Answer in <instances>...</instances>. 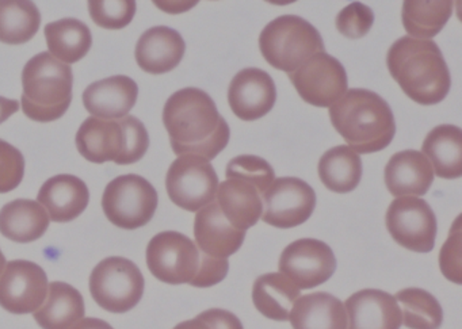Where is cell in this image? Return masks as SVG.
I'll use <instances>...</instances> for the list:
<instances>
[{
	"label": "cell",
	"instance_id": "cell-35",
	"mask_svg": "<svg viewBox=\"0 0 462 329\" xmlns=\"http://www.w3.org/2000/svg\"><path fill=\"white\" fill-rule=\"evenodd\" d=\"M88 6L94 23L99 28L110 29V31L126 28L136 14V2L134 0H118V2L91 0Z\"/></svg>",
	"mask_w": 462,
	"mask_h": 329
},
{
	"label": "cell",
	"instance_id": "cell-19",
	"mask_svg": "<svg viewBox=\"0 0 462 329\" xmlns=\"http://www.w3.org/2000/svg\"><path fill=\"white\" fill-rule=\"evenodd\" d=\"M194 239L201 252L213 258L228 259L242 247L245 232L234 228L215 201L197 212Z\"/></svg>",
	"mask_w": 462,
	"mask_h": 329
},
{
	"label": "cell",
	"instance_id": "cell-25",
	"mask_svg": "<svg viewBox=\"0 0 462 329\" xmlns=\"http://www.w3.org/2000/svg\"><path fill=\"white\" fill-rule=\"evenodd\" d=\"M50 224L47 210L32 199H15L0 210V233L21 244L42 239Z\"/></svg>",
	"mask_w": 462,
	"mask_h": 329
},
{
	"label": "cell",
	"instance_id": "cell-31",
	"mask_svg": "<svg viewBox=\"0 0 462 329\" xmlns=\"http://www.w3.org/2000/svg\"><path fill=\"white\" fill-rule=\"evenodd\" d=\"M453 2L450 0H405L402 4V26L408 37L431 40L440 33L450 20Z\"/></svg>",
	"mask_w": 462,
	"mask_h": 329
},
{
	"label": "cell",
	"instance_id": "cell-14",
	"mask_svg": "<svg viewBox=\"0 0 462 329\" xmlns=\"http://www.w3.org/2000/svg\"><path fill=\"white\" fill-rule=\"evenodd\" d=\"M280 272L300 290L326 283L337 270V259L328 244L316 239L291 242L281 253Z\"/></svg>",
	"mask_w": 462,
	"mask_h": 329
},
{
	"label": "cell",
	"instance_id": "cell-6",
	"mask_svg": "<svg viewBox=\"0 0 462 329\" xmlns=\"http://www.w3.org/2000/svg\"><path fill=\"white\" fill-rule=\"evenodd\" d=\"M259 50L273 69L291 74L316 53L324 52V42L318 29L304 18L282 15L264 26Z\"/></svg>",
	"mask_w": 462,
	"mask_h": 329
},
{
	"label": "cell",
	"instance_id": "cell-4",
	"mask_svg": "<svg viewBox=\"0 0 462 329\" xmlns=\"http://www.w3.org/2000/svg\"><path fill=\"white\" fill-rule=\"evenodd\" d=\"M77 147L91 163L113 161L118 166H129L144 158L150 136L144 123L134 115L120 120L88 117L78 131Z\"/></svg>",
	"mask_w": 462,
	"mask_h": 329
},
{
	"label": "cell",
	"instance_id": "cell-38",
	"mask_svg": "<svg viewBox=\"0 0 462 329\" xmlns=\"http://www.w3.org/2000/svg\"><path fill=\"white\" fill-rule=\"evenodd\" d=\"M25 159L20 150L0 140V193H10L23 182Z\"/></svg>",
	"mask_w": 462,
	"mask_h": 329
},
{
	"label": "cell",
	"instance_id": "cell-5",
	"mask_svg": "<svg viewBox=\"0 0 462 329\" xmlns=\"http://www.w3.org/2000/svg\"><path fill=\"white\" fill-rule=\"evenodd\" d=\"M74 75L71 66L50 52L39 53L23 71V109L26 117L48 123L66 114L72 102Z\"/></svg>",
	"mask_w": 462,
	"mask_h": 329
},
{
	"label": "cell",
	"instance_id": "cell-32",
	"mask_svg": "<svg viewBox=\"0 0 462 329\" xmlns=\"http://www.w3.org/2000/svg\"><path fill=\"white\" fill-rule=\"evenodd\" d=\"M42 25V14L33 2L0 0V42L23 45L31 41Z\"/></svg>",
	"mask_w": 462,
	"mask_h": 329
},
{
	"label": "cell",
	"instance_id": "cell-30",
	"mask_svg": "<svg viewBox=\"0 0 462 329\" xmlns=\"http://www.w3.org/2000/svg\"><path fill=\"white\" fill-rule=\"evenodd\" d=\"M318 171L321 183L329 191L350 193L361 182L362 160L347 145H337L321 156Z\"/></svg>",
	"mask_w": 462,
	"mask_h": 329
},
{
	"label": "cell",
	"instance_id": "cell-28",
	"mask_svg": "<svg viewBox=\"0 0 462 329\" xmlns=\"http://www.w3.org/2000/svg\"><path fill=\"white\" fill-rule=\"evenodd\" d=\"M301 290L281 272L261 275L254 282L253 301L256 310L274 321H288Z\"/></svg>",
	"mask_w": 462,
	"mask_h": 329
},
{
	"label": "cell",
	"instance_id": "cell-44",
	"mask_svg": "<svg viewBox=\"0 0 462 329\" xmlns=\"http://www.w3.org/2000/svg\"><path fill=\"white\" fill-rule=\"evenodd\" d=\"M6 264V258H5L4 252H2V250H0V275H2V272H4Z\"/></svg>",
	"mask_w": 462,
	"mask_h": 329
},
{
	"label": "cell",
	"instance_id": "cell-1",
	"mask_svg": "<svg viewBox=\"0 0 462 329\" xmlns=\"http://www.w3.org/2000/svg\"><path fill=\"white\" fill-rule=\"evenodd\" d=\"M163 123L177 156L194 155L213 160L226 150L231 136L215 101L196 87L182 88L167 99Z\"/></svg>",
	"mask_w": 462,
	"mask_h": 329
},
{
	"label": "cell",
	"instance_id": "cell-2",
	"mask_svg": "<svg viewBox=\"0 0 462 329\" xmlns=\"http://www.w3.org/2000/svg\"><path fill=\"white\" fill-rule=\"evenodd\" d=\"M389 74L416 104H440L451 87L448 64L432 40L400 37L386 56Z\"/></svg>",
	"mask_w": 462,
	"mask_h": 329
},
{
	"label": "cell",
	"instance_id": "cell-27",
	"mask_svg": "<svg viewBox=\"0 0 462 329\" xmlns=\"http://www.w3.org/2000/svg\"><path fill=\"white\" fill-rule=\"evenodd\" d=\"M421 153L440 179L462 177V131L458 126H435L424 139Z\"/></svg>",
	"mask_w": 462,
	"mask_h": 329
},
{
	"label": "cell",
	"instance_id": "cell-13",
	"mask_svg": "<svg viewBox=\"0 0 462 329\" xmlns=\"http://www.w3.org/2000/svg\"><path fill=\"white\" fill-rule=\"evenodd\" d=\"M262 220L278 229L307 223L316 206L315 190L299 178H278L262 194Z\"/></svg>",
	"mask_w": 462,
	"mask_h": 329
},
{
	"label": "cell",
	"instance_id": "cell-12",
	"mask_svg": "<svg viewBox=\"0 0 462 329\" xmlns=\"http://www.w3.org/2000/svg\"><path fill=\"white\" fill-rule=\"evenodd\" d=\"M288 75L302 101L312 106L331 107L348 90L345 67L326 52L316 53Z\"/></svg>",
	"mask_w": 462,
	"mask_h": 329
},
{
	"label": "cell",
	"instance_id": "cell-9",
	"mask_svg": "<svg viewBox=\"0 0 462 329\" xmlns=\"http://www.w3.org/2000/svg\"><path fill=\"white\" fill-rule=\"evenodd\" d=\"M218 185L217 172L199 156H178L166 175L170 199L186 212L197 213L215 202Z\"/></svg>",
	"mask_w": 462,
	"mask_h": 329
},
{
	"label": "cell",
	"instance_id": "cell-8",
	"mask_svg": "<svg viewBox=\"0 0 462 329\" xmlns=\"http://www.w3.org/2000/svg\"><path fill=\"white\" fill-rule=\"evenodd\" d=\"M102 209L113 225L134 231L152 220L158 209V193L145 178L123 175L105 188Z\"/></svg>",
	"mask_w": 462,
	"mask_h": 329
},
{
	"label": "cell",
	"instance_id": "cell-29",
	"mask_svg": "<svg viewBox=\"0 0 462 329\" xmlns=\"http://www.w3.org/2000/svg\"><path fill=\"white\" fill-rule=\"evenodd\" d=\"M44 33L51 55L69 66L85 59L93 45L90 29L77 18L48 23Z\"/></svg>",
	"mask_w": 462,
	"mask_h": 329
},
{
	"label": "cell",
	"instance_id": "cell-23",
	"mask_svg": "<svg viewBox=\"0 0 462 329\" xmlns=\"http://www.w3.org/2000/svg\"><path fill=\"white\" fill-rule=\"evenodd\" d=\"M289 321L293 329H347L345 305L324 291L300 297L289 313Z\"/></svg>",
	"mask_w": 462,
	"mask_h": 329
},
{
	"label": "cell",
	"instance_id": "cell-15",
	"mask_svg": "<svg viewBox=\"0 0 462 329\" xmlns=\"http://www.w3.org/2000/svg\"><path fill=\"white\" fill-rule=\"evenodd\" d=\"M47 274L29 260L9 261L0 275V306L13 315L34 313L48 294Z\"/></svg>",
	"mask_w": 462,
	"mask_h": 329
},
{
	"label": "cell",
	"instance_id": "cell-40",
	"mask_svg": "<svg viewBox=\"0 0 462 329\" xmlns=\"http://www.w3.org/2000/svg\"><path fill=\"white\" fill-rule=\"evenodd\" d=\"M197 317L201 318L210 329H243L242 321L237 315L218 307L205 310Z\"/></svg>",
	"mask_w": 462,
	"mask_h": 329
},
{
	"label": "cell",
	"instance_id": "cell-3",
	"mask_svg": "<svg viewBox=\"0 0 462 329\" xmlns=\"http://www.w3.org/2000/svg\"><path fill=\"white\" fill-rule=\"evenodd\" d=\"M328 109L335 131L358 155L380 152L396 134L391 106L373 91L351 88Z\"/></svg>",
	"mask_w": 462,
	"mask_h": 329
},
{
	"label": "cell",
	"instance_id": "cell-42",
	"mask_svg": "<svg viewBox=\"0 0 462 329\" xmlns=\"http://www.w3.org/2000/svg\"><path fill=\"white\" fill-rule=\"evenodd\" d=\"M71 329H115L106 321L99 320V318H82L79 323L75 324Z\"/></svg>",
	"mask_w": 462,
	"mask_h": 329
},
{
	"label": "cell",
	"instance_id": "cell-18",
	"mask_svg": "<svg viewBox=\"0 0 462 329\" xmlns=\"http://www.w3.org/2000/svg\"><path fill=\"white\" fill-rule=\"evenodd\" d=\"M139 87L132 78L116 75L94 82L83 93V105L91 117L120 120L136 105Z\"/></svg>",
	"mask_w": 462,
	"mask_h": 329
},
{
	"label": "cell",
	"instance_id": "cell-10",
	"mask_svg": "<svg viewBox=\"0 0 462 329\" xmlns=\"http://www.w3.org/2000/svg\"><path fill=\"white\" fill-rule=\"evenodd\" d=\"M386 229L392 239L405 250L427 253L437 237V217L431 206L418 196H400L389 205Z\"/></svg>",
	"mask_w": 462,
	"mask_h": 329
},
{
	"label": "cell",
	"instance_id": "cell-34",
	"mask_svg": "<svg viewBox=\"0 0 462 329\" xmlns=\"http://www.w3.org/2000/svg\"><path fill=\"white\" fill-rule=\"evenodd\" d=\"M226 179H237L254 186L263 194L275 179L274 169L264 159L254 155H240L226 166Z\"/></svg>",
	"mask_w": 462,
	"mask_h": 329
},
{
	"label": "cell",
	"instance_id": "cell-36",
	"mask_svg": "<svg viewBox=\"0 0 462 329\" xmlns=\"http://www.w3.org/2000/svg\"><path fill=\"white\" fill-rule=\"evenodd\" d=\"M439 269L443 277L456 285L462 283V226L461 215L456 218L448 240L440 248Z\"/></svg>",
	"mask_w": 462,
	"mask_h": 329
},
{
	"label": "cell",
	"instance_id": "cell-41",
	"mask_svg": "<svg viewBox=\"0 0 462 329\" xmlns=\"http://www.w3.org/2000/svg\"><path fill=\"white\" fill-rule=\"evenodd\" d=\"M20 110V102L0 96V125Z\"/></svg>",
	"mask_w": 462,
	"mask_h": 329
},
{
	"label": "cell",
	"instance_id": "cell-37",
	"mask_svg": "<svg viewBox=\"0 0 462 329\" xmlns=\"http://www.w3.org/2000/svg\"><path fill=\"white\" fill-rule=\"evenodd\" d=\"M374 23L373 10L366 5L354 2L346 6L335 20L337 32L351 40L362 39Z\"/></svg>",
	"mask_w": 462,
	"mask_h": 329
},
{
	"label": "cell",
	"instance_id": "cell-17",
	"mask_svg": "<svg viewBox=\"0 0 462 329\" xmlns=\"http://www.w3.org/2000/svg\"><path fill=\"white\" fill-rule=\"evenodd\" d=\"M347 329H400L402 310L386 291L365 288L346 299Z\"/></svg>",
	"mask_w": 462,
	"mask_h": 329
},
{
	"label": "cell",
	"instance_id": "cell-43",
	"mask_svg": "<svg viewBox=\"0 0 462 329\" xmlns=\"http://www.w3.org/2000/svg\"><path fill=\"white\" fill-rule=\"evenodd\" d=\"M174 329H210L201 318L196 317L193 320L183 321L174 326Z\"/></svg>",
	"mask_w": 462,
	"mask_h": 329
},
{
	"label": "cell",
	"instance_id": "cell-7",
	"mask_svg": "<svg viewBox=\"0 0 462 329\" xmlns=\"http://www.w3.org/2000/svg\"><path fill=\"white\" fill-rule=\"evenodd\" d=\"M90 293L102 309L121 315L142 301L144 277L134 261L112 256L99 261L91 272Z\"/></svg>",
	"mask_w": 462,
	"mask_h": 329
},
{
	"label": "cell",
	"instance_id": "cell-20",
	"mask_svg": "<svg viewBox=\"0 0 462 329\" xmlns=\"http://www.w3.org/2000/svg\"><path fill=\"white\" fill-rule=\"evenodd\" d=\"M185 50V41L177 31L167 26H155L140 37L134 58L143 71L162 75L180 66Z\"/></svg>",
	"mask_w": 462,
	"mask_h": 329
},
{
	"label": "cell",
	"instance_id": "cell-39",
	"mask_svg": "<svg viewBox=\"0 0 462 329\" xmlns=\"http://www.w3.org/2000/svg\"><path fill=\"white\" fill-rule=\"evenodd\" d=\"M228 270V259L213 258L199 251V271L189 285L194 288H212L226 279Z\"/></svg>",
	"mask_w": 462,
	"mask_h": 329
},
{
	"label": "cell",
	"instance_id": "cell-26",
	"mask_svg": "<svg viewBox=\"0 0 462 329\" xmlns=\"http://www.w3.org/2000/svg\"><path fill=\"white\" fill-rule=\"evenodd\" d=\"M85 315V299L74 286L51 282L44 304L33 313L42 329H71Z\"/></svg>",
	"mask_w": 462,
	"mask_h": 329
},
{
	"label": "cell",
	"instance_id": "cell-16",
	"mask_svg": "<svg viewBox=\"0 0 462 329\" xmlns=\"http://www.w3.org/2000/svg\"><path fill=\"white\" fill-rule=\"evenodd\" d=\"M275 101L277 88L274 80L263 69H242L229 85V106L237 118L247 123L269 114Z\"/></svg>",
	"mask_w": 462,
	"mask_h": 329
},
{
	"label": "cell",
	"instance_id": "cell-22",
	"mask_svg": "<svg viewBox=\"0 0 462 329\" xmlns=\"http://www.w3.org/2000/svg\"><path fill=\"white\" fill-rule=\"evenodd\" d=\"M90 201L88 185L74 175H56L42 186L37 202L55 223H71Z\"/></svg>",
	"mask_w": 462,
	"mask_h": 329
},
{
	"label": "cell",
	"instance_id": "cell-11",
	"mask_svg": "<svg viewBox=\"0 0 462 329\" xmlns=\"http://www.w3.org/2000/svg\"><path fill=\"white\" fill-rule=\"evenodd\" d=\"M199 251L196 242L180 232H161L148 242L147 266L161 282L190 283L199 271Z\"/></svg>",
	"mask_w": 462,
	"mask_h": 329
},
{
	"label": "cell",
	"instance_id": "cell-33",
	"mask_svg": "<svg viewBox=\"0 0 462 329\" xmlns=\"http://www.w3.org/2000/svg\"><path fill=\"white\" fill-rule=\"evenodd\" d=\"M394 298L402 310V323L408 329H439L442 325V306L429 291L419 288H402Z\"/></svg>",
	"mask_w": 462,
	"mask_h": 329
},
{
	"label": "cell",
	"instance_id": "cell-24",
	"mask_svg": "<svg viewBox=\"0 0 462 329\" xmlns=\"http://www.w3.org/2000/svg\"><path fill=\"white\" fill-rule=\"evenodd\" d=\"M216 202L234 228L247 232L263 212L262 194L254 186L237 179H226L218 185Z\"/></svg>",
	"mask_w": 462,
	"mask_h": 329
},
{
	"label": "cell",
	"instance_id": "cell-21",
	"mask_svg": "<svg viewBox=\"0 0 462 329\" xmlns=\"http://www.w3.org/2000/svg\"><path fill=\"white\" fill-rule=\"evenodd\" d=\"M386 188L394 198L421 196L434 182V171L426 156L419 151L408 150L394 153L386 164Z\"/></svg>",
	"mask_w": 462,
	"mask_h": 329
}]
</instances>
